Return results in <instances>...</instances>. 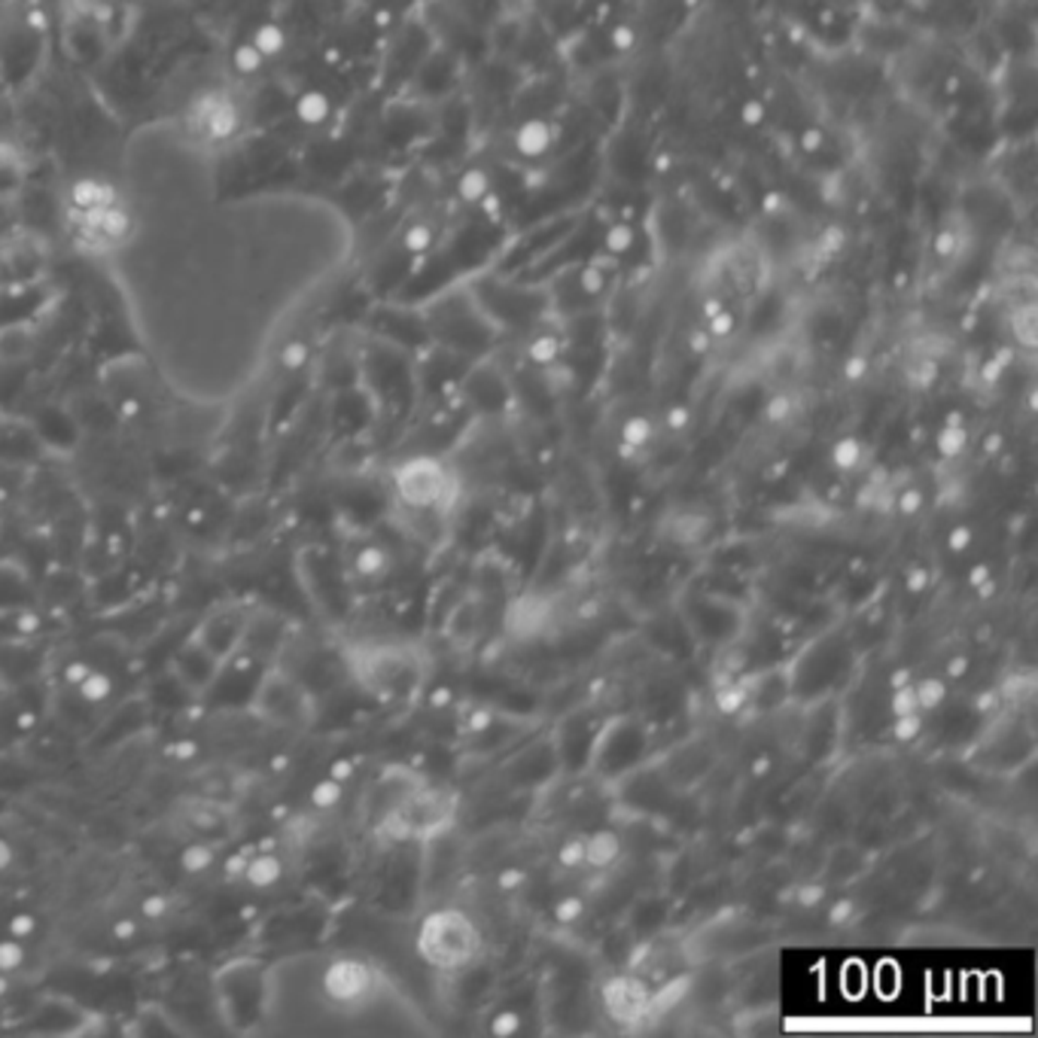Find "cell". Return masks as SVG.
Wrapping results in <instances>:
<instances>
[{
  "label": "cell",
  "instance_id": "d6986e66",
  "mask_svg": "<svg viewBox=\"0 0 1038 1038\" xmlns=\"http://www.w3.org/2000/svg\"><path fill=\"white\" fill-rule=\"evenodd\" d=\"M935 445H939V455L947 457V460H953V457H959L963 451H966L968 429H966V424H963V417H959V414L956 412L947 414L944 427L939 429V439H935Z\"/></svg>",
  "mask_w": 1038,
  "mask_h": 1038
},
{
  "label": "cell",
  "instance_id": "52a82bcc",
  "mask_svg": "<svg viewBox=\"0 0 1038 1038\" xmlns=\"http://www.w3.org/2000/svg\"><path fill=\"white\" fill-rule=\"evenodd\" d=\"M247 630H250V615L241 610H216L214 615H208L196 630L192 640L199 642L204 652H211L226 664L232 654L241 649L247 642Z\"/></svg>",
  "mask_w": 1038,
  "mask_h": 1038
},
{
  "label": "cell",
  "instance_id": "44dd1931",
  "mask_svg": "<svg viewBox=\"0 0 1038 1038\" xmlns=\"http://www.w3.org/2000/svg\"><path fill=\"white\" fill-rule=\"evenodd\" d=\"M862 460H865V448H862V441L856 439V436H840V439L831 445V467L838 472L859 470Z\"/></svg>",
  "mask_w": 1038,
  "mask_h": 1038
},
{
  "label": "cell",
  "instance_id": "ee69618b",
  "mask_svg": "<svg viewBox=\"0 0 1038 1038\" xmlns=\"http://www.w3.org/2000/svg\"><path fill=\"white\" fill-rule=\"evenodd\" d=\"M853 913H856L853 898H840V901H835V908L828 910V923L831 925L850 923V920H853Z\"/></svg>",
  "mask_w": 1038,
  "mask_h": 1038
},
{
  "label": "cell",
  "instance_id": "f6af8a7d",
  "mask_svg": "<svg viewBox=\"0 0 1038 1038\" xmlns=\"http://www.w3.org/2000/svg\"><path fill=\"white\" fill-rule=\"evenodd\" d=\"M688 421H692V412H688V405H670L668 409V427L670 429H685L688 427Z\"/></svg>",
  "mask_w": 1038,
  "mask_h": 1038
},
{
  "label": "cell",
  "instance_id": "8fae6325",
  "mask_svg": "<svg viewBox=\"0 0 1038 1038\" xmlns=\"http://www.w3.org/2000/svg\"><path fill=\"white\" fill-rule=\"evenodd\" d=\"M220 668L223 664L211 652H204L196 640L186 642L184 649L177 652V658H174V676L192 692H204L216 680Z\"/></svg>",
  "mask_w": 1038,
  "mask_h": 1038
},
{
  "label": "cell",
  "instance_id": "816d5d0a",
  "mask_svg": "<svg viewBox=\"0 0 1038 1038\" xmlns=\"http://www.w3.org/2000/svg\"><path fill=\"white\" fill-rule=\"evenodd\" d=\"M966 670H968V658H966V654H956V658H951V661H947V670H944V673H947L951 680H959V676H963Z\"/></svg>",
  "mask_w": 1038,
  "mask_h": 1038
},
{
  "label": "cell",
  "instance_id": "680465c9",
  "mask_svg": "<svg viewBox=\"0 0 1038 1038\" xmlns=\"http://www.w3.org/2000/svg\"><path fill=\"white\" fill-rule=\"evenodd\" d=\"M429 704H433V707H448V704H451V692H448V688H441V692H436V695H433V700H429Z\"/></svg>",
  "mask_w": 1038,
  "mask_h": 1038
},
{
  "label": "cell",
  "instance_id": "836d02e7",
  "mask_svg": "<svg viewBox=\"0 0 1038 1038\" xmlns=\"http://www.w3.org/2000/svg\"><path fill=\"white\" fill-rule=\"evenodd\" d=\"M25 963V947H22V941L10 939L0 941V971H15V968Z\"/></svg>",
  "mask_w": 1038,
  "mask_h": 1038
},
{
  "label": "cell",
  "instance_id": "f1b7e54d",
  "mask_svg": "<svg viewBox=\"0 0 1038 1038\" xmlns=\"http://www.w3.org/2000/svg\"><path fill=\"white\" fill-rule=\"evenodd\" d=\"M557 865L567 871L585 865V835H573L557 847Z\"/></svg>",
  "mask_w": 1038,
  "mask_h": 1038
},
{
  "label": "cell",
  "instance_id": "6da1fadb",
  "mask_svg": "<svg viewBox=\"0 0 1038 1038\" xmlns=\"http://www.w3.org/2000/svg\"><path fill=\"white\" fill-rule=\"evenodd\" d=\"M220 1011L235 1029H253L266 1017L271 999V978L253 959H238L216 975Z\"/></svg>",
  "mask_w": 1038,
  "mask_h": 1038
},
{
  "label": "cell",
  "instance_id": "d6a6232c",
  "mask_svg": "<svg viewBox=\"0 0 1038 1038\" xmlns=\"http://www.w3.org/2000/svg\"><path fill=\"white\" fill-rule=\"evenodd\" d=\"M552 913H555L557 923H564V925L576 923V920H582L585 901H582V898H579V896H564V898H557V901H555V910H552Z\"/></svg>",
  "mask_w": 1038,
  "mask_h": 1038
},
{
  "label": "cell",
  "instance_id": "30bf717a",
  "mask_svg": "<svg viewBox=\"0 0 1038 1038\" xmlns=\"http://www.w3.org/2000/svg\"><path fill=\"white\" fill-rule=\"evenodd\" d=\"M549 625H552V603L536 594L512 600L506 610V630L518 640H533Z\"/></svg>",
  "mask_w": 1038,
  "mask_h": 1038
},
{
  "label": "cell",
  "instance_id": "7bdbcfd3",
  "mask_svg": "<svg viewBox=\"0 0 1038 1038\" xmlns=\"http://www.w3.org/2000/svg\"><path fill=\"white\" fill-rule=\"evenodd\" d=\"M932 582V573L925 567H910L908 576H905V588H908V594H923L925 588Z\"/></svg>",
  "mask_w": 1038,
  "mask_h": 1038
},
{
  "label": "cell",
  "instance_id": "f907efd6",
  "mask_svg": "<svg viewBox=\"0 0 1038 1038\" xmlns=\"http://www.w3.org/2000/svg\"><path fill=\"white\" fill-rule=\"evenodd\" d=\"M987 579H993L990 564H975V567L968 569V585H971V588H978V585H983Z\"/></svg>",
  "mask_w": 1038,
  "mask_h": 1038
},
{
  "label": "cell",
  "instance_id": "5bb4252c",
  "mask_svg": "<svg viewBox=\"0 0 1038 1038\" xmlns=\"http://www.w3.org/2000/svg\"><path fill=\"white\" fill-rule=\"evenodd\" d=\"M71 688H73V695L80 697L83 704H89V707H101L107 697L114 695V676H110L107 670L92 668V664H89L86 673H83Z\"/></svg>",
  "mask_w": 1038,
  "mask_h": 1038
},
{
  "label": "cell",
  "instance_id": "d4e9b609",
  "mask_svg": "<svg viewBox=\"0 0 1038 1038\" xmlns=\"http://www.w3.org/2000/svg\"><path fill=\"white\" fill-rule=\"evenodd\" d=\"M344 795V782L335 780V777H327V780H320L311 789V804L317 811H332V807H339L342 804Z\"/></svg>",
  "mask_w": 1038,
  "mask_h": 1038
},
{
  "label": "cell",
  "instance_id": "5b68a950",
  "mask_svg": "<svg viewBox=\"0 0 1038 1038\" xmlns=\"http://www.w3.org/2000/svg\"><path fill=\"white\" fill-rule=\"evenodd\" d=\"M375 993H378V975L366 959L339 956L320 971V995L335 1008H363L375 999Z\"/></svg>",
  "mask_w": 1038,
  "mask_h": 1038
},
{
  "label": "cell",
  "instance_id": "9a60e30c",
  "mask_svg": "<svg viewBox=\"0 0 1038 1038\" xmlns=\"http://www.w3.org/2000/svg\"><path fill=\"white\" fill-rule=\"evenodd\" d=\"M351 569H354V576H359V579H381V576H387V569H390V552H387L385 545L366 542V545H359L354 552Z\"/></svg>",
  "mask_w": 1038,
  "mask_h": 1038
},
{
  "label": "cell",
  "instance_id": "4316f807",
  "mask_svg": "<svg viewBox=\"0 0 1038 1038\" xmlns=\"http://www.w3.org/2000/svg\"><path fill=\"white\" fill-rule=\"evenodd\" d=\"M527 356H530V363H536V366H552L557 356H561V342H557L555 335H536L533 342L527 344Z\"/></svg>",
  "mask_w": 1038,
  "mask_h": 1038
},
{
  "label": "cell",
  "instance_id": "d590c367",
  "mask_svg": "<svg viewBox=\"0 0 1038 1038\" xmlns=\"http://www.w3.org/2000/svg\"><path fill=\"white\" fill-rule=\"evenodd\" d=\"M606 278H610L606 266L594 262V266H588V269L582 271V278H579V281H582V290L588 293V296H600V290L606 286Z\"/></svg>",
  "mask_w": 1038,
  "mask_h": 1038
},
{
  "label": "cell",
  "instance_id": "8992f818",
  "mask_svg": "<svg viewBox=\"0 0 1038 1038\" xmlns=\"http://www.w3.org/2000/svg\"><path fill=\"white\" fill-rule=\"evenodd\" d=\"M253 712L262 722L278 728H296L308 719L311 704L296 680H290L284 670H266L253 692Z\"/></svg>",
  "mask_w": 1038,
  "mask_h": 1038
},
{
  "label": "cell",
  "instance_id": "7402d4cb",
  "mask_svg": "<svg viewBox=\"0 0 1038 1038\" xmlns=\"http://www.w3.org/2000/svg\"><path fill=\"white\" fill-rule=\"evenodd\" d=\"M750 700H753V692L746 688V683H722L712 695V704L722 716H738Z\"/></svg>",
  "mask_w": 1038,
  "mask_h": 1038
},
{
  "label": "cell",
  "instance_id": "ffe728a7",
  "mask_svg": "<svg viewBox=\"0 0 1038 1038\" xmlns=\"http://www.w3.org/2000/svg\"><path fill=\"white\" fill-rule=\"evenodd\" d=\"M707 533H710V518L697 512H680L673 518V530H670V536L683 545H697Z\"/></svg>",
  "mask_w": 1038,
  "mask_h": 1038
},
{
  "label": "cell",
  "instance_id": "ab89813d",
  "mask_svg": "<svg viewBox=\"0 0 1038 1038\" xmlns=\"http://www.w3.org/2000/svg\"><path fill=\"white\" fill-rule=\"evenodd\" d=\"M971 540H975V533H971V527L968 524H956L951 530V533H947V549H951L953 555H963V552H968V545H971Z\"/></svg>",
  "mask_w": 1038,
  "mask_h": 1038
},
{
  "label": "cell",
  "instance_id": "74e56055",
  "mask_svg": "<svg viewBox=\"0 0 1038 1038\" xmlns=\"http://www.w3.org/2000/svg\"><path fill=\"white\" fill-rule=\"evenodd\" d=\"M923 503H925L923 491H920V487H908L905 494H898L896 497V509L910 518V515H917L920 509H923Z\"/></svg>",
  "mask_w": 1038,
  "mask_h": 1038
},
{
  "label": "cell",
  "instance_id": "c3c4849f",
  "mask_svg": "<svg viewBox=\"0 0 1038 1038\" xmlns=\"http://www.w3.org/2000/svg\"><path fill=\"white\" fill-rule=\"evenodd\" d=\"M731 329H734V317H731L728 311H719L716 317H712L710 332L716 335V339H719V335H731Z\"/></svg>",
  "mask_w": 1038,
  "mask_h": 1038
},
{
  "label": "cell",
  "instance_id": "94428289",
  "mask_svg": "<svg viewBox=\"0 0 1038 1038\" xmlns=\"http://www.w3.org/2000/svg\"><path fill=\"white\" fill-rule=\"evenodd\" d=\"M0 692H3V673H0Z\"/></svg>",
  "mask_w": 1038,
  "mask_h": 1038
},
{
  "label": "cell",
  "instance_id": "bcb514c9",
  "mask_svg": "<svg viewBox=\"0 0 1038 1038\" xmlns=\"http://www.w3.org/2000/svg\"><path fill=\"white\" fill-rule=\"evenodd\" d=\"M825 146V134L819 129H804V134H801V150H807V153H819V150H823Z\"/></svg>",
  "mask_w": 1038,
  "mask_h": 1038
},
{
  "label": "cell",
  "instance_id": "e575fe53",
  "mask_svg": "<svg viewBox=\"0 0 1038 1038\" xmlns=\"http://www.w3.org/2000/svg\"><path fill=\"white\" fill-rule=\"evenodd\" d=\"M634 46H637V31L630 28L627 22H622V25H612L610 28L612 52H622V56H625V52H630Z\"/></svg>",
  "mask_w": 1038,
  "mask_h": 1038
},
{
  "label": "cell",
  "instance_id": "11a10c76",
  "mask_svg": "<svg viewBox=\"0 0 1038 1038\" xmlns=\"http://www.w3.org/2000/svg\"><path fill=\"white\" fill-rule=\"evenodd\" d=\"M862 375H865V359H862V356H853L850 366H847V378H850V381H859Z\"/></svg>",
  "mask_w": 1038,
  "mask_h": 1038
},
{
  "label": "cell",
  "instance_id": "2e32d148",
  "mask_svg": "<svg viewBox=\"0 0 1038 1038\" xmlns=\"http://www.w3.org/2000/svg\"><path fill=\"white\" fill-rule=\"evenodd\" d=\"M284 877V862L278 856L259 853L244 865V883H250L253 889H269Z\"/></svg>",
  "mask_w": 1038,
  "mask_h": 1038
},
{
  "label": "cell",
  "instance_id": "ba28073f",
  "mask_svg": "<svg viewBox=\"0 0 1038 1038\" xmlns=\"http://www.w3.org/2000/svg\"><path fill=\"white\" fill-rule=\"evenodd\" d=\"M642 755V738L634 726H606L600 731L594 743H591V762L603 765V774H618V770L630 768L637 758Z\"/></svg>",
  "mask_w": 1038,
  "mask_h": 1038
},
{
  "label": "cell",
  "instance_id": "f546056e",
  "mask_svg": "<svg viewBox=\"0 0 1038 1038\" xmlns=\"http://www.w3.org/2000/svg\"><path fill=\"white\" fill-rule=\"evenodd\" d=\"M433 244H436V232H433V226H427V223H414V226L405 232V238H402V247L412 250V253H427Z\"/></svg>",
  "mask_w": 1038,
  "mask_h": 1038
},
{
  "label": "cell",
  "instance_id": "1f68e13d",
  "mask_svg": "<svg viewBox=\"0 0 1038 1038\" xmlns=\"http://www.w3.org/2000/svg\"><path fill=\"white\" fill-rule=\"evenodd\" d=\"M889 712H893V719H896V716H908V712H920L913 683L893 688V697H889Z\"/></svg>",
  "mask_w": 1038,
  "mask_h": 1038
},
{
  "label": "cell",
  "instance_id": "9c48e42d",
  "mask_svg": "<svg viewBox=\"0 0 1038 1038\" xmlns=\"http://www.w3.org/2000/svg\"><path fill=\"white\" fill-rule=\"evenodd\" d=\"M600 999H603V1008H606L612 1021L625 1026L637 1024V1021H642L649 1014V990H646V983L637 981V978H627V975H615V978L603 983Z\"/></svg>",
  "mask_w": 1038,
  "mask_h": 1038
},
{
  "label": "cell",
  "instance_id": "9f6ffc18",
  "mask_svg": "<svg viewBox=\"0 0 1038 1038\" xmlns=\"http://www.w3.org/2000/svg\"><path fill=\"white\" fill-rule=\"evenodd\" d=\"M999 448H1002V436H999V433L983 439V451H987V455H999Z\"/></svg>",
  "mask_w": 1038,
  "mask_h": 1038
},
{
  "label": "cell",
  "instance_id": "7a4b0ae2",
  "mask_svg": "<svg viewBox=\"0 0 1038 1038\" xmlns=\"http://www.w3.org/2000/svg\"><path fill=\"white\" fill-rule=\"evenodd\" d=\"M417 953L429 966L455 971L470 966L479 953V932L463 910H436L421 923Z\"/></svg>",
  "mask_w": 1038,
  "mask_h": 1038
},
{
  "label": "cell",
  "instance_id": "ac0fdd59",
  "mask_svg": "<svg viewBox=\"0 0 1038 1038\" xmlns=\"http://www.w3.org/2000/svg\"><path fill=\"white\" fill-rule=\"evenodd\" d=\"M491 174L482 165H472L467 172L457 177V199L467 201V204H479L482 199H487V192H491Z\"/></svg>",
  "mask_w": 1038,
  "mask_h": 1038
},
{
  "label": "cell",
  "instance_id": "db71d44e",
  "mask_svg": "<svg viewBox=\"0 0 1038 1038\" xmlns=\"http://www.w3.org/2000/svg\"><path fill=\"white\" fill-rule=\"evenodd\" d=\"M494 726V719H491V712H472L470 719V731H487V728Z\"/></svg>",
  "mask_w": 1038,
  "mask_h": 1038
},
{
  "label": "cell",
  "instance_id": "b9f144b4",
  "mask_svg": "<svg viewBox=\"0 0 1038 1038\" xmlns=\"http://www.w3.org/2000/svg\"><path fill=\"white\" fill-rule=\"evenodd\" d=\"M497 883H499V889H503V893H518V889H521V886L527 883V874L521 871V868H503V871H499Z\"/></svg>",
  "mask_w": 1038,
  "mask_h": 1038
},
{
  "label": "cell",
  "instance_id": "603a6c76",
  "mask_svg": "<svg viewBox=\"0 0 1038 1038\" xmlns=\"http://www.w3.org/2000/svg\"><path fill=\"white\" fill-rule=\"evenodd\" d=\"M913 692H917V704L923 712L939 710L947 700V683L941 676H923L920 683H913Z\"/></svg>",
  "mask_w": 1038,
  "mask_h": 1038
},
{
  "label": "cell",
  "instance_id": "681fc988",
  "mask_svg": "<svg viewBox=\"0 0 1038 1038\" xmlns=\"http://www.w3.org/2000/svg\"><path fill=\"white\" fill-rule=\"evenodd\" d=\"M999 704H1002V695H999L995 688H993V692H981V695H978V700H975L978 712H993Z\"/></svg>",
  "mask_w": 1038,
  "mask_h": 1038
},
{
  "label": "cell",
  "instance_id": "cb8c5ba5",
  "mask_svg": "<svg viewBox=\"0 0 1038 1038\" xmlns=\"http://www.w3.org/2000/svg\"><path fill=\"white\" fill-rule=\"evenodd\" d=\"M652 439H654V424L646 417V414H634V417H627L625 424H622V441L630 445V448L642 451V448H646Z\"/></svg>",
  "mask_w": 1038,
  "mask_h": 1038
},
{
  "label": "cell",
  "instance_id": "91938a15",
  "mask_svg": "<svg viewBox=\"0 0 1038 1038\" xmlns=\"http://www.w3.org/2000/svg\"><path fill=\"white\" fill-rule=\"evenodd\" d=\"M951 250H953V235H951V232H944V235H939V253H944V257H947Z\"/></svg>",
  "mask_w": 1038,
  "mask_h": 1038
},
{
  "label": "cell",
  "instance_id": "f35d334b",
  "mask_svg": "<svg viewBox=\"0 0 1038 1038\" xmlns=\"http://www.w3.org/2000/svg\"><path fill=\"white\" fill-rule=\"evenodd\" d=\"M765 417H768L770 424H782V421H789V417H792V399L770 397L768 405H765Z\"/></svg>",
  "mask_w": 1038,
  "mask_h": 1038
},
{
  "label": "cell",
  "instance_id": "7c38bea8",
  "mask_svg": "<svg viewBox=\"0 0 1038 1038\" xmlns=\"http://www.w3.org/2000/svg\"><path fill=\"white\" fill-rule=\"evenodd\" d=\"M557 143V126L545 116H530L524 119L512 134V146L518 150V156L524 158H542L555 150Z\"/></svg>",
  "mask_w": 1038,
  "mask_h": 1038
},
{
  "label": "cell",
  "instance_id": "3957f363",
  "mask_svg": "<svg viewBox=\"0 0 1038 1038\" xmlns=\"http://www.w3.org/2000/svg\"><path fill=\"white\" fill-rule=\"evenodd\" d=\"M393 487L399 503L412 512H427L451 506L460 494V484L436 457H412L393 470Z\"/></svg>",
  "mask_w": 1038,
  "mask_h": 1038
},
{
  "label": "cell",
  "instance_id": "f5cc1de1",
  "mask_svg": "<svg viewBox=\"0 0 1038 1038\" xmlns=\"http://www.w3.org/2000/svg\"><path fill=\"white\" fill-rule=\"evenodd\" d=\"M13 859H15L13 844H10V840H7V838H0V874H3V871H10V865H13Z\"/></svg>",
  "mask_w": 1038,
  "mask_h": 1038
},
{
  "label": "cell",
  "instance_id": "8d00e7d4",
  "mask_svg": "<svg viewBox=\"0 0 1038 1038\" xmlns=\"http://www.w3.org/2000/svg\"><path fill=\"white\" fill-rule=\"evenodd\" d=\"M765 116H768V107H765V101H758V98L743 101V107H740V122H743V126H750V129H758V126L765 122Z\"/></svg>",
  "mask_w": 1038,
  "mask_h": 1038
},
{
  "label": "cell",
  "instance_id": "277c9868",
  "mask_svg": "<svg viewBox=\"0 0 1038 1038\" xmlns=\"http://www.w3.org/2000/svg\"><path fill=\"white\" fill-rule=\"evenodd\" d=\"M351 670L366 692L381 700L405 695L417 680V664L399 646H363L351 654Z\"/></svg>",
  "mask_w": 1038,
  "mask_h": 1038
},
{
  "label": "cell",
  "instance_id": "83f0119b",
  "mask_svg": "<svg viewBox=\"0 0 1038 1038\" xmlns=\"http://www.w3.org/2000/svg\"><path fill=\"white\" fill-rule=\"evenodd\" d=\"M487 1029H491V1036L494 1038H512L524 1029V1021H521V1014H518V1011L506 1008V1011H497V1014L491 1017V1026H487Z\"/></svg>",
  "mask_w": 1038,
  "mask_h": 1038
},
{
  "label": "cell",
  "instance_id": "484cf974",
  "mask_svg": "<svg viewBox=\"0 0 1038 1038\" xmlns=\"http://www.w3.org/2000/svg\"><path fill=\"white\" fill-rule=\"evenodd\" d=\"M214 847H211V840H192L189 847L184 850V868L186 871H208V868L214 865Z\"/></svg>",
  "mask_w": 1038,
  "mask_h": 1038
},
{
  "label": "cell",
  "instance_id": "e0dca14e",
  "mask_svg": "<svg viewBox=\"0 0 1038 1038\" xmlns=\"http://www.w3.org/2000/svg\"><path fill=\"white\" fill-rule=\"evenodd\" d=\"M603 253L610 259H625L634 253V247H637V226L634 223H627V220H618V223H610L606 232H603Z\"/></svg>",
  "mask_w": 1038,
  "mask_h": 1038
},
{
  "label": "cell",
  "instance_id": "6f0895ef",
  "mask_svg": "<svg viewBox=\"0 0 1038 1038\" xmlns=\"http://www.w3.org/2000/svg\"><path fill=\"white\" fill-rule=\"evenodd\" d=\"M908 683H913V680H910V670H896V673H893V676H889V685H893V688H898V685H908Z\"/></svg>",
  "mask_w": 1038,
  "mask_h": 1038
},
{
  "label": "cell",
  "instance_id": "4dcf8cb0",
  "mask_svg": "<svg viewBox=\"0 0 1038 1038\" xmlns=\"http://www.w3.org/2000/svg\"><path fill=\"white\" fill-rule=\"evenodd\" d=\"M920 734H923V716H920V712L896 716V722H893V740H898V743H913Z\"/></svg>",
  "mask_w": 1038,
  "mask_h": 1038
},
{
  "label": "cell",
  "instance_id": "7dc6e473",
  "mask_svg": "<svg viewBox=\"0 0 1038 1038\" xmlns=\"http://www.w3.org/2000/svg\"><path fill=\"white\" fill-rule=\"evenodd\" d=\"M31 932H34V920H31L28 913H19V917L13 920V925H10V935L19 941H28Z\"/></svg>",
  "mask_w": 1038,
  "mask_h": 1038
},
{
  "label": "cell",
  "instance_id": "4fadbf2b",
  "mask_svg": "<svg viewBox=\"0 0 1038 1038\" xmlns=\"http://www.w3.org/2000/svg\"><path fill=\"white\" fill-rule=\"evenodd\" d=\"M622 838L610 831V828H600L585 835V865L591 868H610L622 859Z\"/></svg>",
  "mask_w": 1038,
  "mask_h": 1038
},
{
  "label": "cell",
  "instance_id": "60d3db41",
  "mask_svg": "<svg viewBox=\"0 0 1038 1038\" xmlns=\"http://www.w3.org/2000/svg\"><path fill=\"white\" fill-rule=\"evenodd\" d=\"M823 898L825 886H819V883H804V886H798L795 889V905H801V908H816Z\"/></svg>",
  "mask_w": 1038,
  "mask_h": 1038
}]
</instances>
